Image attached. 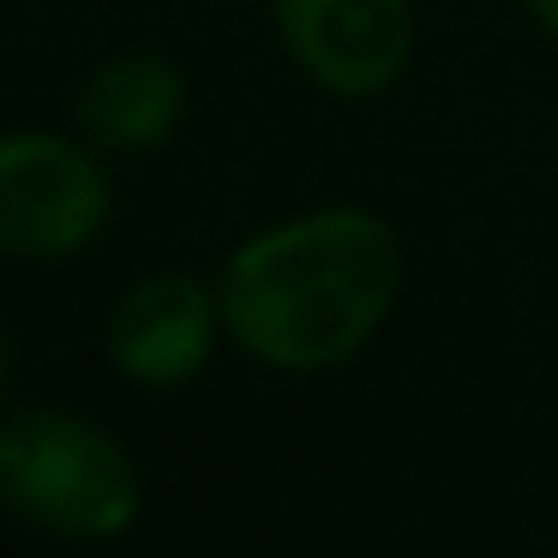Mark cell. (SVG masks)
<instances>
[{
    "mask_svg": "<svg viewBox=\"0 0 558 558\" xmlns=\"http://www.w3.org/2000/svg\"><path fill=\"white\" fill-rule=\"evenodd\" d=\"M402 289V241L373 210L330 205L253 234L222 270V325L253 361L318 373L366 349Z\"/></svg>",
    "mask_w": 558,
    "mask_h": 558,
    "instance_id": "obj_1",
    "label": "cell"
},
{
    "mask_svg": "<svg viewBox=\"0 0 558 558\" xmlns=\"http://www.w3.org/2000/svg\"><path fill=\"white\" fill-rule=\"evenodd\" d=\"M0 498L66 541H114L138 517V469L85 414L25 409L0 421Z\"/></svg>",
    "mask_w": 558,
    "mask_h": 558,
    "instance_id": "obj_2",
    "label": "cell"
},
{
    "mask_svg": "<svg viewBox=\"0 0 558 558\" xmlns=\"http://www.w3.org/2000/svg\"><path fill=\"white\" fill-rule=\"evenodd\" d=\"M109 222V174L90 150L54 133L0 138V253L66 258Z\"/></svg>",
    "mask_w": 558,
    "mask_h": 558,
    "instance_id": "obj_3",
    "label": "cell"
},
{
    "mask_svg": "<svg viewBox=\"0 0 558 558\" xmlns=\"http://www.w3.org/2000/svg\"><path fill=\"white\" fill-rule=\"evenodd\" d=\"M277 25L306 78L337 97H373L409 66V0H277Z\"/></svg>",
    "mask_w": 558,
    "mask_h": 558,
    "instance_id": "obj_4",
    "label": "cell"
},
{
    "mask_svg": "<svg viewBox=\"0 0 558 558\" xmlns=\"http://www.w3.org/2000/svg\"><path fill=\"white\" fill-rule=\"evenodd\" d=\"M222 306L193 277H150L114 306L109 318V354L138 385H181L217 349Z\"/></svg>",
    "mask_w": 558,
    "mask_h": 558,
    "instance_id": "obj_5",
    "label": "cell"
},
{
    "mask_svg": "<svg viewBox=\"0 0 558 558\" xmlns=\"http://www.w3.org/2000/svg\"><path fill=\"white\" fill-rule=\"evenodd\" d=\"M181 109H186V85L162 54H121L78 97V121H85L90 145L114 150V157L157 150L181 126Z\"/></svg>",
    "mask_w": 558,
    "mask_h": 558,
    "instance_id": "obj_6",
    "label": "cell"
},
{
    "mask_svg": "<svg viewBox=\"0 0 558 558\" xmlns=\"http://www.w3.org/2000/svg\"><path fill=\"white\" fill-rule=\"evenodd\" d=\"M529 13H534V19H541V25L558 37V0H529Z\"/></svg>",
    "mask_w": 558,
    "mask_h": 558,
    "instance_id": "obj_7",
    "label": "cell"
},
{
    "mask_svg": "<svg viewBox=\"0 0 558 558\" xmlns=\"http://www.w3.org/2000/svg\"><path fill=\"white\" fill-rule=\"evenodd\" d=\"M7 385H13V342L0 330V397H7Z\"/></svg>",
    "mask_w": 558,
    "mask_h": 558,
    "instance_id": "obj_8",
    "label": "cell"
}]
</instances>
